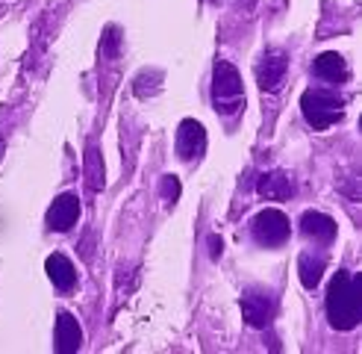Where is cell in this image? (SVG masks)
I'll return each mask as SVG.
<instances>
[{
  "instance_id": "obj_14",
  "label": "cell",
  "mask_w": 362,
  "mask_h": 354,
  "mask_svg": "<svg viewBox=\"0 0 362 354\" xmlns=\"http://www.w3.org/2000/svg\"><path fill=\"white\" fill-rule=\"evenodd\" d=\"M83 169H86V186L92 195H98L106 186V169H103V156L98 145H88L83 156Z\"/></svg>"
},
{
  "instance_id": "obj_19",
  "label": "cell",
  "mask_w": 362,
  "mask_h": 354,
  "mask_svg": "<svg viewBox=\"0 0 362 354\" xmlns=\"http://www.w3.org/2000/svg\"><path fill=\"white\" fill-rule=\"evenodd\" d=\"M0 154H4V139H0Z\"/></svg>"
},
{
  "instance_id": "obj_12",
  "label": "cell",
  "mask_w": 362,
  "mask_h": 354,
  "mask_svg": "<svg viewBox=\"0 0 362 354\" xmlns=\"http://www.w3.org/2000/svg\"><path fill=\"white\" fill-rule=\"evenodd\" d=\"M45 269H47V278L53 280V287L62 290V292H68V290L77 283L74 263H71L68 257H62V254H50L47 263H45Z\"/></svg>"
},
{
  "instance_id": "obj_18",
  "label": "cell",
  "mask_w": 362,
  "mask_h": 354,
  "mask_svg": "<svg viewBox=\"0 0 362 354\" xmlns=\"http://www.w3.org/2000/svg\"><path fill=\"white\" fill-rule=\"evenodd\" d=\"M221 251H224L221 239H218V236H212V239H209V254H212V260H218V257H221Z\"/></svg>"
},
{
  "instance_id": "obj_11",
  "label": "cell",
  "mask_w": 362,
  "mask_h": 354,
  "mask_svg": "<svg viewBox=\"0 0 362 354\" xmlns=\"http://www.w3.org/2000/svg\"><path fill=\"white\" fill-rule=\"evenodd\" d=\"M300 230L310 239H318V242H333L336 239V222L330 216H324L318 210H306L300 216Z\"/></svg>"
},
{
  "instance_id": "obj_13",
  "label": "cell",
  "mask_w": 362,
  "mask_h": 354,
  "mask_svg": "<svg viewBox=\"0 0 362 354\" xmlns=\"http://www.w3.org/2000/svg\"><path fill=\"white\" fill-rule=\"evenodd\" d=\"M315 77L327 80V83H345L348 80V62L339 57V53H321V57H315Z\"/></svg>"
},
{
  "instance_id": "obj_8",
  "label": "cell",
  "mask_w": 362,
  "mask_h": 354,
  "mask_svg": "<svg viewBox=\"0 0 362 354\" xmlns=\"http://www.w3.org/2000/svg\"><path fill=\"white\" fill-rule=\"evenodd\" d=\"M77 219H80V201H77V195H71V192L59 195V198L53 201L50 210H47V227L59 230V234L74 227Z\"/></svg>"
},
{
  "instance_id": "obj_5",
  "label": "cell",
  "mask_w": 362,
  "mask_h": 354,
  "mask_svg": "<svg viewBox=\"0 0 362 354\" xmlns=\"http://www.w3.org/2000/svg\"><path fill=\"white\" fill-rule=\"evenodd\" d=\"M206 151V130L201 121L194 118H186L180 124L177 130V154L183 163H194V159H201V154Z\"/></svg>"
},
{
  "instance_id": "obj_9",
  "label": "cell",
  "mask_w": 362,
  "mask_h": 354,
  "mask_svg": "<svg viewBox=\"0 0 362 354\" xmlns=\"http://www.w3.org/2000/svg\"><path fill=\"white\" fill-rule=\"evenodd\" d=\"M83 346V331L80 322L68 310H62L57 316V351L59 354H74Z\"/></svg>"
},
{
  "instance_id": "obj_17",
  "label": "cell",
  "mask_w": 362,
  "mask_h": 354,
  "mask_svg": "<svg viewBox=\"0 0 362 354\" xmlns=\"http://www.w3.org/2000/svg\"><path fill=\"white\" fill-rule=\"evenodd\" d=\"M100 53H103L106 59H112L115 53H118V30H115V27H110V30L103 33V42H100Z\"/></svg>"
},
{
  "instance_id": "obj_1",
  "label": "cell",
  "mask_w": 362,
  "mask_h": 354,
  "mask_svg": "<svg viewBox=\"0 0 362 354\" xmlns=\"http://www.w3.org/2000/svg\"><path fill=\"white\" fill-rule=\"evenodd\" d=\"M362 280L351 272H336L327 287V319L336 331H354L362 319Z\"/></svg>"
},
{
  "instance_id": "obj_3",
  "label": "cell",
  "mask_w": 362,
  "mask_h": 354,
  "mask_svg": "<svg viewBox=\"0 0 362 354\" xmlns=\"http://www.w3.org/2000/svg\"><path fill=\"white\" fill-rule=\"evenodd\" d=\"M212 103L221 115H236L245 106V88L236 65H230L224 59L215 62L212 71Z\"/></svg>"
},
{
  "instance_id": "obj_15",
  "label": "cell",
  "mask_w": 362,
  "mask_h": 354,
  "mask_svg": "<svg viewBox=\"0 0 362 354\" xmlns=\"http://www.w3.org/2000/svg\"><path fill=\"white\" fill-rule=\"evenodd\" d=\"M298 275L306 290H315L321 278H324V257H313V254H300L298 260Z\"/></svg>"
},
{
  "instance_id": "obj_4",
  "label": "cell",
  "mask_w": 362,
  "mask_h": 354,
  "mask_svg": "<svg viewBox=\"0 0 362 354\" xmlns=\"http://www.w3.org/2000/svg\"><path fill=\"white\" fill-rule=\"evenodd\" d=\"M250 230H253V239L265 248H277L288 239L292 227H288V219L283 216L280 210H262L257 212V219L250 222Z\"/></svg>"
},
{
  "instance_id": "obj_16",
  "label": "cell",
  "mask_w": 362,
  "mask_h": 354,
  "mask_svg": "<svg viewBox=\"0 0 362 354\" xmlns=\"http://www.w3.org/2000/svg\"><path fill=\"white\" fill-rule=\"evenodd\" d=\"M159 192H162V198H165L168 204H174L180 198V181L174 174H165L162 177V183H159Z\"/></svg>"
},
{
  "instance_id": "obj_2",
  "label": "cell",
  "mask_w": 362,
  "mask_h": 354,
  "mask_svg": "<svg viewBox=\"0 0 362 354\" xmlns=\"http://www.w3.org/2000/svg\"><path fill=\"white\" fill-rule=\"evenodd\" d=\"M300 113L313 130H327L345 115V98L336 95L333 88H306L300 98Z\"/></svg>"
},
{
  "instance_id": "obj_6",
  "label": "cell",
  "mask_w": 362,
  "mask_h": 354,
  "mask_svg": "<svg viewBox=\"0 0 362 354\" xmlns=\"http://www.w3.org/2000/svg\"><path fill=\"white\" fill-rule=\"evenodd\" d=\"M242 316L250 328H265L274 316V298L268 290H247L242 295Z\"/></svg>"
},
{
  "instance_id": "obj_7",
  "label": "cell",
  "mask_w": 362,
  "mask_h": 354,
  "mask_svg": "<svg viewBox=\"0 0 362 354\" xmlns=\"http://www.w3.org/2000/svg\"><path fill=\"white\" fill-rule=\"evenodd\" d=\"M286 71H288V57L280 50H268L265 57L257 65V83L262 92H280V86L286 80Z\"/></svg>"
},
{
  "instance_id": "obj_10",
  "label": "cell",
  "mask_w": 362,
  "mask_h": 354,
  "mask_svg": "<svg viewBox=\"0 0 362 354\" xmlns=\"http://www.w3.org/2000/svg\"><path fill=\"white\" fill-rule=\"evenodd\" d=\"M257 192L268 201H286V198L295 195V181L286 171H268V174L259 177Z\"/></svg>"
}]
</instances>
